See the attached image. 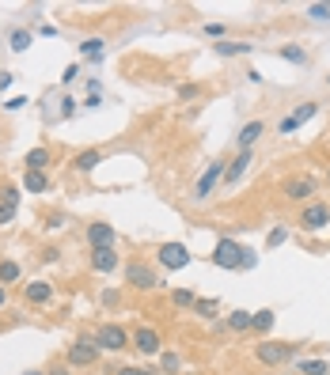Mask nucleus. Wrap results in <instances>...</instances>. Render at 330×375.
<instances>
[{
    "label": "nucleus",
    "instance_id": "obj_47",
    "mask_svg": "<svg viewBox=\"0 0 330 375\" xmlns=\"http://www.w3.org/2000/svg\"><path fill=\"white\" fill-rule=\"evenodd\" d=\"M4 307H8V288L0 285V311H4Z\"/></svg>",
    "mask_w": 330,
    "mask_h": 375
},
{
    "label": "nucleus",
    "instance_id": "obj_23",
    "mask_svg": "<svg viewBox=\"0 0 330 375\" xmlns=\"http://www.w3.org/2000/svg\"><path fill=\"white\" fill-rule=\"evenodd\" d=\"M23 280V266L15 258H0V285L4 288H12V285H20Z\"/></svg>",
    "mask_w": 330,
    "mask_h": 375
},
{
    "label": "nucleus",
    "instance_id": "obj_19",
    "mask_svg": "<svg viewBox=\"0 0 330 375\" xmlns=\"http://www.w3.org/2000/svg\"><path fill=\"white\" fill-rule=\"evenodd\" d=\"M277 57H281V61H289V64H296V69H308V64H311V53H308L300 42L277 46Z\"/></svg>",
    "mask_w": 330,
    "mask_h": 375
},
{
    "label": "nucleus",
    "instance_id": "obj_20",
    "mask_svg": "<svg viewBox=\"0 0 330 375\" xmlns=\"http://www.w3.org/2000/svg\"><path fill=\"white\" fill-rule=\"evenodd\" d=\"M99 163H103V152H99V148H84V152L72 159V171H77V175H91Z\"/></svg>",
    "mask_w": 330,
    "mask_h": 375
},
{
    "label": "nucleus",
    "instance_id": "obj_18",
    "mask_svg": "<svg viewBox=\"0 0 330 375\" xmlns=\"http://www.w3.org/2000/svg\"><path fill=\"white\" fill-rule=\"evenodd\" d=\"M23 299H27V304H34V307H46L53 299V285H50V280H31V285L23 288Z\"/></svg>",
    "mask_w": 330,
    "mask_h": 375
},
{
    "label": "nucleus",
    "instance_id": "obj_45",
    "mask_svg": "<svg viewBox=\"0 0 330 375\" xmlns=\"http://www.w3.org/2000/svg\"><path fill=\"white\" fill-rule=\"evenodd\" d=\"M39 34H42V39H53V34H58V27H53V23H46V27H39Z\"/></svg>",
    "mask_w": 330,
    "mask_h": 375
},
{
    "label": "nucleus",
    "instance_id": "obj_40",
    "mask_svg": "<svg viewBox=\"0 0 330 375\" xmlns=\"http://www.w3.org/2000/svg\"><path fill=\"white\" fill-rule=\"evenodd\" d=\"M80 76V64H69V69H65V76H61V83H72Z\"/></svg>",
    "mask_w": 330,
    "mask_h": 375
},
{
    "label": "nucleus",
    "instance_id": "obj_32",
    "mask_svg": "<svg viewBox=\"0 0 330 375\" xmlns=\"http://www.w3.org/2000/svg\"><path fill=\"white\" fill-rule=\"evenodd\" d=\"M171 304H175V307H194V304H197L194 288H175V292H171Z\"/></svg>",
    "mask_w": 330,
    "mask_h": 375
},
{
    "label": "nucleus",
    "instance_id": "obj_38",
    "mask_svg": "<svg viewBox=\"0 0 330 375\" xmlns=\"http://www.w3.org/2000/svg\"><path fill=\"white\" fill-rule=\"evenodd\" d=\"M118 288H107V292H103V304H107V307H118Z\"/></svg>",
    "mask_w": 330,
    "mask_h": 375
},
{
    "label": "nucleus",
    "instance_id": "obj_37",
    "mask_svg": "<svg viewBox=\"0 0 330 375\" xmlns=\"http://www.w3.org/2000/svg\"><path fill=\"white\" fill-rule=\"evenodd\" d=\"M72 114H77V99L65 95V99H61V118H72Z\"/></svg>",
    "mask_w": 330,
    "mask_h": 375
},
{
    "label": "nucleus",
    "instance_id": "obj_28",
    "mask_svg": "<svg viewBox=\"0 0 330 375\" xmlns=\"http://www.w3.org/2000/svg\"><path fill=\"white\" fill-rule=\"evenodd\" d=\"M224 326H228V334H247L251 330V311H232L228 318H224Z\"/></svg>",
    "mask_w": 330,
    "mask_h": 375
},
{
    "label": "nucleus",
    "instance_id": "obj_21",
    "mask_svg": "<svg viewBox=\"0 0 330 375\" xmlns=\"http://www.w3.org/2000/svg\"><path fill=\"white\" fill-rule=\"evenodd\" d=\"M50 163H53V152H50V148H46V144L31 148V152L23 156V167H27V171H46V167H50Z\"/></svg>",
    "mask_w": 330,
    "mask_h": 375
},
{
    "label": "nucleus",
    "instance_id": "obj_34",
    "mask_svg": "<svg viewBox=\"0 0 330 375\" xmlns=\"http://www.w3.org/2000/svg\"><path fill=\"white\" fill-rule=\"evenodd\" d=\"M285 239H289V228H281V224H277V228H273L270 236H266V247L277 250V247H285Z\"/></svg>",
    "mask_w": 330,
    "mask_h": 375
},
{
    "label": "nucleus",
    "instance_id": "obj_49",
    "mask_svg": "<svg viewBox=\"0 0 330 375\" xmlns=\"http://www.w3.org/2000/svg\"><path fill=\"white\" fill-rule=\"evenodd\" d=\"M326 182H330V167H326Z\"/></svg>",
    "mask_w": 330,
    "mask_h": 375
},
{
    "label": "nucleus",
    "instance_id": "obj_14",
    "mask_svg": "<svg viewBox=\"0 0 330 375\" xmlns=\"http://www.w3.org/2000/svg\"><path fill=\"white\" fill-rule=\"evenodd\" d=\"M91 273H114V269H121V254L118 247H103V250H91Z\"/></svg>",
    "mask_w": 330,
    "mask_h": 375
},
{
    "label": "nucleus",
    "instance_id": "obj_48",
    "mask_svg": "<svg viewBox=\"0 0 330 375\" xmlns=\"http://www.w3.org/2000/svg\"><path fill=\"white\" fill-rule=\"evenodd\" d=\"M23 375H46L42 368H31V371H23Z\"/></svg>",
    "mask_w": 330,
    "mask_h": 375
},
{
    "label": "nucleus",
    "instance_id": "obj_4",
    "mask_svg": "<svg viewBox=\"0 0 330 375\" xmlns=\"http://www.w3.org/2000/svg\"><path fill=\"white\" fill-rule=\"evenodd\" d=\"M224 167H228V159H224V156H216L213 163L202 171V178L194 182V198H190L194 205H205V201H213V193L220 190V182H224Z\"/></svg>",
    "mask_w": 330,
    "mask_h": 375
},
{
    "label": "nucleus",
    "instance_id": "obj_31",
    "mask_svg": "<svg viewBox=\"0 0 330 375\" xmlns=\"http://www.w3.org/2000/svg\"><path fill=\"white\" fill-rule=\"evenodd\" d=\"M194 311L202 315V318H209V322H213V318L220 315V304H216V299H197V304H194Z\"/></svg>",
    "mask_w": 330,
    "mask_h": 375
},
{
    "label": "nucleus",
    "instance_id": "obj_27",
    "mask_svg": "<svg viewBox=\"0 0 330 375\" xmlns=\"http://www.w3.org/2000/svg\"><path fill=\"white\" fill-rule=\"evenodd\" d=\"M273 322H277L273 307H262V311H254V315H251V330H254V334H270V330H273Z\"/></svg>",
    "mask_w": 330,
    "mask_h": 375
},
{
    "label": "nucleus",
    "instance_id": "obj_26",
    "mask_svg": "<svg viewBox=\"0 0 330 375\" xmlns=\"http://www.w3.org/2000/svg\"><path fill=\"white\" fill-rule=\"evenodd\" d=\"M103 50H107V39H103V34H91V39L80 42V57H88V61H99Z\"/></svg>",
    "mask_w": 330,
    "mask_h": 375
},
{
    "label": "nucleus",
    "instance_id": "obj_8",
    "mask_svg": "<svg viewBox=\"0 0 330 375\" xmlns=\"http://www.w3.org/2000/svg\"><path fill=\"white\" fill-rule=\"evenodd\" d=\"M91 337H95V345L103 353H126L129 349V330L121 322H103Z\"/></svg>",
    "mask_w": 330,
    "mask_h": 375
},
{
    "label": "nucleus",
    "instance_id": "obj_39",
    "mask_svg": "<svg viewBox=\"0 0 330 375\" xmlns=\"http://www.w3.org/2000/svg\"><path fill=\"white\" fill-rule=\"evenodd\" d=\"M118 375H159L156 368H121Z\"/></svg>",
    "mask_w": 330,
    "mask_h": 375
},
{
    "label": "nucleus",
    "instance_id": "obj_25",
    "mask_svg": "<svg viewBox=\"0 0 330 375\" xmlns=\"http://www.w3.org/2000/svg\"><path fill=\"white\" fill-rule=\"evenodd\" d=\"M23 190L27 193H46L50 190V175L46 171H23Z\"/></svg>",
    "mask_w": 330,
    "mask_h": 375
},
{
    "label": "nucleus",
    "instance_id": "obj_15",
    "mask_svg": "<svg viewBox=\"0 0 330 375\" xmlns=\"http://www.w3.org/2000/svg\"><path fill=\"white\" fill-rule=\"evenodd\" d=\"M262 133H266V121H262V118L247 121V125L235 133V148H239V152H254V144L262 140Z\"/></svg>",
    "mask_w": 330,
    "mask_h": 375
},
{
    "label": "nucleus",
    "instance_id": "obj_6",
    "mask_svg": "<svg viewBox=\"0 0 330 375\" xmlns=\"http://www.w3.org/2000/svg\"><path fill=\"white\" fill-rule=\"evenodd\" d=\"M315 193H319V178H315V175H292V178L281 182V198L292 201V205L315 201Z\"/></svg>",
    "mask_w": 330,
    "mask_h": 375
},
{
    "label": "nucleus",
    "instance_id": "obj_29",
    "mask_svg": "<svg viewBox=\"0 0 330 375\" xmlns=\"http://www.w3.org/2000/svg\"><path fill=\"white\" fill-rule=\"evenodd\" d=\"M178 368H183V356H178V353H159V371H164V375H178Z\"/></svg>",
    "mask_w": 330,
    "mask_h": 375
},
{
    "label": "nucleus",
    "instance_id": "obj_50",
    "mask_svg": "<svg viewBox=\"0 0 330 375\" xmlns=\"http://www.w3.org/2000/svg\"><path fill=\"white\" fill-rule=\"evenodd\" d=\"M326 88H330V72H326Z\"/></svg>",
    "mask_w": 330,
    "mask_h": 375
},
{
    "label": "nucleus",
    "instance_id": "obj_30",
    "mask_svg": "<svg viewBox=\"0 0 330 375\" xmlns=\"http://www.w3.org/2000/svg\"><path fill=\"white\" fill-rule=\"evenodd\" d=\"M175 95H178V102H197L205 95V88H202V83H178Z\"/></svg>",
    "mask_w": 330,
    "mask_h": 375
},
{
    "label": "nucleus",
    "instance_id": "obj_2",
    "mask_svg": "<svg viewBox=\"0 0 330 375\" xmlns=\"http://www.w3.org/2000/svg\"><path fill=\"white\" fill-rule=\"evenodd\" d=\"M121 277H126V285L133 288V292H156L164 280H159V273L148 261H140V258H129L126 266H121Z\"/></svg>",
    "mask_w": 330,
    "mask_h": 375
},
{
    "label": "nucleus",
    "instance_id": "obj_33",
    "mask_svg": "<svg viewBox=\"0 0 330 375\" xmlns=\"http://www.w3.org/2000/svg\"><path fill=\"white\" fill-rule=\"evenodd\" d=\"M304 15H308V20H315V23H330V4H308Z\"/></svg>",
    "mask_w": 330,
    "mask_h": 375
},
{
    "label": "nucleus",
    "instance_id": "obj_16",
    "mask_svg": "<svg viewBox=\"0 0 330 375\" xmlns=\"http://www.w3.org/2000/svg\"><path fill=\"white\" fill-rule=\"evenodd\" d=\"M20 217V186H4L0 190V224H12Z\"/></svg>",
    "mask_w": 330,
    "mask_h": 375
},
{
    "label": "nucleus",
    "instance_id": "obj_5",
    "mask_svg": "<svg viewBox=\"0 0 330 375\" xmlns=\"http://www.w3.org/2000/svg\"><path fill=\"white\" fill-rule=\"evenodd\" d=\"M99 360H103V349L95 345L91 334L77 337V341L69 345V353H65V364H69V368H95Z\"/></svg>",
    "mask_w": 330,
    "mask_h": 375
},
{
    "label": "nucleus",
    "instance_id": "obj_1",
    "mask_svg": "<svg viewBox=\"0 0 330 375\" xmlns=\"http://www.w3.org/2000/svg\"><path fill=\"white\" fill-rule=\"evenodd\" d=\"M213 266L216 269H251L254 250L243 247V243H235L232 236H224V239H216V247H213Z\"/></svg>",
    "mask_w": 330,
    "mask_h": 375
},
{
    "label": "nucleus",
    "instance_id": "obj_3",
    "mask_svg": "<svg viewBox=\"0 0 330 375\" xmlns=\"http://www.w3.org/2000/svg\"><path fill=\"white\" fill-rule=\"evenodd\" d=\"M296 353H300V345H292V341H270V337L254 345V360H258L262 368H281V364L296 360Z\"/></svg>",
    "mask_w": 330,
    "mask_h": 375
},
{
    "label": "nucleus",
    "instance_id": "obj_10",
    "mask_svg": "<svg viewBox=\"0 0 330 375\" xmlns=\"http://www.w3.org/2000/svg\"><path fill=\"white\" fill-rule=\"evenodd\" d=\"M129 349L140 353V356H159L164 353V337H159L156 326H137V330L129 334Z\"/></svg>",
    "mask_w": 330,
    "mask_h": 375
},
{
    "label": "nucleus",
    "instance_id": "obj_46",
    "mask_svg": "<svg viewBox=\"0 0 330 375\" xmlns=\"http://www.w3.org/2000/svg\"><path fill=\"white\" fill-rule=\"evenodd\" d=\"M103 107V95H88V110H99Z\"/></svg>",
    "mask_w": 330,
    "mask_h": 375
},
{
    "label": "nucleus",
    "instance_id": "obj_22",
    "mask_svg": "<svg viewBox=\"0 0 330 375\" xmlns=\"http://www.w3.org/2000/svg\"><path fill=\"white\" fill-rule=\"evenodd\" d=\"M292 368H296V375H330V364L319 356H300V360H292Z\"/></svg>",
    "mask_w": 330,
    "mask_h": 375
},
{
    "label": "nucleus",
    "instance_id": "obj_9",
    "mask_svg": "<svg viewBox=\"0 0 330 375\" xmlns=\"http://www.w3.org/2000/svg\"><path fill=\"white\" fill-rule=\"evenodd\" d=\"M296 228H304V231H326L330 228V205L319 201V198L308 201V205H300Z\"/></svg>",
    "mask_w": 330,
    "mask_h": 375
},
{
    "label": "nucleus",
    "instance_id": "obj_11",
    "mask_svg": "<svg viewBox=\"0 0 330 375\" xmlns=\"http://www.w3.org/2000/svg\"><path fill=\"white\" fill-rule=\"evenodd\" d=\"M315 114H319V102H311V99H308V102H300V107H292L289 114L277 121V133H281V137H292L300 125H308V121L315 118Z\"/></svg>",
    "mask_w": 330,
    "mask_h": 375
},
{
    "label": "nucleus",
    "instance_id": "obj_17",
    "mask_svg": "<svg viewBox=\"0 0 330 375\" xmlns=\"http://www.w3.org/2000/svg\"><path fill=\"white\" fill-rule=\"evenodd\" d=\"M213 53H216V57H247V53H254V42L220 39V42H213Z\"/></svg>",
    "mask_w": 330,
    "mask_h": 375
},
{
    "label": "nucleus",
    "instance_id": "obj_24",
    "mask_svg": "<svg viewBox=\"0 0 330 375\" xmlns=\"http://www.w3.org/2000/svg\"><path fill=\"white\" fill-rule=\"evenodd\" d=\"M31 42H34V31H31V27H12V31H8V46H12L15 53L31 50Z\"/></svg>",
    "mask_w": 330,
    "mask_h": 375
},
{
    "label": "nucleus",
    "instance_id": "obj_13",
    "mask_svg": "<svg viewBox=\"0 0 330 375\" xmlns=\"http://www.w3.org/2000/svg\"><path fill=\"white\" fill-rule=\"evenodd\" d=\"M84 236H88V247H91V250H103V247H114V243H118V231L110 228L107 220L88 224V231H84Z\"/></svg>",
    "mask_w": 330,
    "mask_h": 375
},
{
    "label": "nucleus",
    "instance_id": "obj_35",
    "mask_svg": "<svg viewBox=\"0 0 330 375\" xmlns=\"http://www.w3.org/2000/svg\"><path fill=\"white\" fill-rule=\"evenodd\" d=\"M42 224H46V231H65V224H69V217H65V212H50V217H46Z\"/></svg>",
    "mask_w": 330,
    "mask_h": 375
},
{
    "label": "nucleus",
    "instance_id": "obj_12",
    "mask_svg": "<svg viewBox=\"0 0 330 375\" xmlns=\"http://www.w3.org/2000/svg\"><path fill=\"white\" fill-rule=\"evenodd\" d=\"M251 163H254V152H235L232 159H228V167H224V190H235V186L243 182V175L251 171Z\"/></svg>",
    "mask_w": 330,
    "mask_h": 375
},
{
    "label": "nucleus",
    "instance_id": "obj_41",
    "mask_svg": "<svg viewBox=\"0 0 330 375\" xmlns=\"http://www.w3.org/2000/svg\"><path fill=\"white\" fill-rule=\"evenodd\" d=\"M58 258H61V250H58V247H46V250H42V261H50V266H53Z\"/></svg>",
    "mask_w": 330,
    "mask_h": 375
},
{
    "label": "nucleus",
    "instance_id": "obj_36",
    "mask_svg": "<svg viewBox=\"0 0 330 375\" xmlns=\"http://www.w3.org/2000/svg\"><path fill=\"white\" fill-rule=\"evenodd\" d=\"M202 34H205V39H213V42H220L224 39V23H202Z\"/></svg>",
    "mask_w": 330,
    "mask_h": 375
},
{
    "label": "nucleus",
    "instance_id": "obj_42",
    "mask_svg": "<svg viewBox=\"0 0 330 375\" xmlns=\"http://www.w3.org/2000/svg\"><path fill=\"white\" fill-rule=\"evenodd\" d=\"M46 375H72L69 364H53V368H46Z\"/></svg>",
    "mask_w": 330,
    "mask_h": 375
},
{
    "label": "nucleus",
    "instance_id": "obj_43",
    "mask_svg": "<svg viewBox=\"0 0 330 375\" xmlns=\"http://www.w3.org/2000/svg\"><path fill=\"white\" fill-rule=\"evenodd\" d=\"M20 107H27V99H23V95H15V99H8V102H4V110H20Z\"/></svg>",
    "mask_w": 330,
    "mask_h": 375
},
{
    "label": "nucleus",
    "instance_id": "obj_7",
    "mask_svg": "<svg viewBox=\"0 0 330 375\" xmlns=\"http://www.w3.org/2000/svg\"><path fill=\"white\" fill-rule=\"evenodd\" d=\"M156 261H159V269L175 273V269L190 266L194 254H190V247H186V243H159V247H156Z\"/></svg>",
    "mask_w": 330,
    "mask_h": 375
},
{
    "label": "nucleus",
    "instance_id": "obj_44",
    "mask_svg": "<svg viewBox=\"0 0 330 375\" xmlns=\"http://www.w3.org/2000/svg\"><path fill=\"white\" fill-rule=\"evenodd\" d=\"M12 83H15V76H12V72H0V91H8Z\"/></svg>",
    "mask_w": 330,
    "mask_h": 375
}]
</instances>
